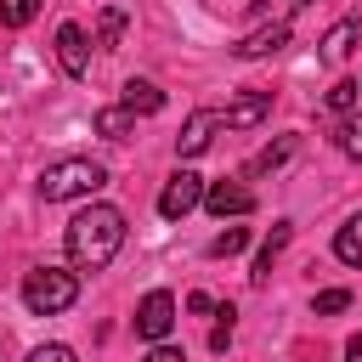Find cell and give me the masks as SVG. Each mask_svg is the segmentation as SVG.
I'll return each instance as SVG.
<instances>
[{"mask_svg": "<svg viewBox=\"0 0 362 362\" xmlns=\"http://www.w3.org/2000/svg\"><path fill=\"white\" fill-rule=\"evenodd\" d=\"M62 243H68L74 272H102L119 255V243H124V215L113 204H90V209H79L68 221V238Z\"/></svg>", "mask_w": 362, "mask_h": 362, "instance_id": "cell-1", "label": "cell"}, {"mask_svg": "<svg viewBox=\"0 0 362 362\" xmlns=\"http://www.w3.org/2000/svg\"><path fill=\"white\" fill-rule=\"evenodd\" d=\"M107 181V170L96 158H57L40 170V198L45 204H68V198H90Z\"/></svg>", "mask_w": 362, "mask_h": 362, "instance_id": "cell-2", "label": "cell"}, {"mask_svg": "<svg viewBox=\"0 0 362 362\" xmlns=\"http://www.w3.org/2000/svg\"><path fill=\"white\" fill-rule=\"evenodd\" d=\"M79 300V277L74 272H62V266H34V272H23V305L34 311V317H57V311H68Z\"/></svg>", "mask_w": 362, "mask_h": 362, "instance_id": "cell-3", "label": "cell"}, {"mask_svg": "<svg viewBox=\"0 0 362 362\" xmlns=\"http://www.w3.org/2000/svg\"><path fill=\"white\" fill-rule=\"evenodd\" d=\"M204 204V175H192V170H175L170 181H164V192H158V215L164 221H181V215H192Z\"/></svg>", "mask_w": 362, "mask_h": 362, "instance_id": "cell-4", "label": "cell"}, {"mask_svg": "<svg viewBox=\"0 0 362 362\" xmlns=\"http://www.w3.org/2000/svg\"><path fill=\"white\" fill-rule=\"evenodd\" d=\"M170 328H175V294H170V288H153V294L136 305V334L158 345V339H170Z\"/></svg>", "mask_w": 362, "mask_h": 362, "instance_id": "cell-5", "label": "cell"}, {"mask_svg": "<svg viewBox=\"0 0 362 362\" xmlns=\"http://www.w3.org/2000/svg\"><path fill=\"white\" fill-rule=\"evenodd\" d=\"M57 62H62L68 79H85V74H90V34H85L79 23H62V28H57Z\"/></svg>", "mask_w": 362, "mask_h": 362, "instance_id": "cell-6", "label": "cell"}, {"mask_svg": "<svg viewBox=\"0 0 362 362\" xmlns=\"http://www.w3.org/2000/svg\"><path fill=\"white\" fill-rule=\"evenodd\" d=\"M288 17H277V23H266V28H255V34H243L238 45H232V57H243V62H255V57H272V51H283L288 45Z\"/></svg>", "mask_w": 362, "mask_h": 362, "instance_id": "cell-7", "label": "cell"}, {"mask_svg": "<svg viewBox=\"0 0 362 362\" xmlns=\"http://www.w3.org/2000/svg\"><path fill=\"white\" fill-rule=\"evenodd\" d=\"M215 130H221V119H215V107H198V113H187V124H181V136H175V153L181 158H198L209 141H215Z\"/></svg>", "mask_w": 362, "mask_h": 362, "instance_id": "cell-8", "label": "cell"}, {"mask_svg": "<svg viewBox=\"0 0 362 362\" xmlns=\"http://www.w3.org/2000/svg\"><path fill=\"white\" fill-rule=\"evenodd\" d=\"M272 113V96L266 90H255V96H238V102H226V107H215V119H221V130H249V124H260Z\"/></svg>", "mask_w": 362, "mask_h": 362, "instance_id": "cell-9", "label": "cell"}, {"mask_svg": "<svg viewBox=\"0 0 362 362\" xmlns=\"http://www.w3.org/2000/svg\"><path fill=\"white\" fill-rule=\"evenodd\" d=\"M204 209L221 215V221H226V215H249V209H255V192L238 187V181H215V187H204Z\"/></svg>", "mask_w": 362, "mask_h": 362, "instance_id": "cell-10", "label": "cell"}, {"mask_svg": "<svg viewBox=\"0 0 362 362\" xmlns=\"http://www.w3.org/2000/svg\"><path fill=\"white\" fill-rule=\"evenodd\" d=\"M288 238H294V221H277V226L266 232V243L255 249V266H249V283H255V288H266V283H272V260L283 255V243H288Z\"/></svg>", "mask_w": 362, "mask_h": 362, "instance_id": "cell-11", "label": "cell"}, {"mask_svg": "<svg viewBox=\"0 0 362 362\" xmlns=\"http://www.w3.org/2000/svg\"><path fill=\"white\" fill-rule=\"evenodd\" d=\"M124 11L119 6H102L96 11V34H90V51H119V40H124Z\"/></svg>", "mask_w": 362, "mask_h": 362, "instance_id": "cell-12", "label": "cell"}, {"mask_svg": "<svg viewBox=\"0 0 362 362\" xmlns=\"http://www.w3.org/2000/svg\"><path fill=\"white\" fill-rule=\"evenodd\" d=\"M356 34H362V23H356V17H339V23L322 34V62H345L351 45H356Z\"/></svg>", "mask_w": 362, "mask_h": 362, "instance_id": "cell-13", "label": "cell"}, {"mask_svg": "<svg viewBox=\"0 0 362 362\" xmlns=\"http://www.w3.org/2000/svg\"><path fill=\"white\" fill-rule=\"evenodd\" d=\"M130 113H158L164 107V90L153 85V79H124V96H119Z\"/></svg>", "mask_w": 362, "mask_h": 362, "instance_id": "cell-14", "label": "cell"}, {"mask_svg": "<svg viewBox=\"0 0 362 362\" xmlns=\"http://www.w3.org/2000/svg\"><path fill=\"white\" fill-rule=\"evenodd\" d=\"M96 136H107V141H130L136 136V113L119 102V107H102L96 113Z\"/></svg>", "mask_w": 362, "mask_h": 362, "instance_id": "cell-15", "label": "cell"}, {"mask_svg": "<svg viewBox=\"0 0 362 362\" xmlns=\"http://www.w3.org/2000/svg\"><path fill=\"white\" fill-rule=\"evenodd\" d=\"M334 255H339L345 266H362V209H356V215L334 232Z\"/></svg>", "mask_w": 362, "mask_h": 362, "instance_id": "cell-16", "label": "cell"}, {"mask_svg": "<svg viewBox=\"0 0 362 362\" xmlns=\"http://www.w3.org/2000/svg\"><path fill=\"white\" fill-rule=\"evenodd\" d=\"M334 147H339L345 158H356V164H362V107H356V113H345V119L334 124Z\"/></svg>", "mask_w": 362, "mask_h": 362, "instance_id": "cell-17", "label": "cell"}, {"mask_svg": "<svg viewBox=\"0 0 362 362\" xmlns=\"http://www.w3.org/2000/svg\"><path fill=\"white\" fill-rule=\"evenodd\" d=\"M288 153H294V136H277L272 147H260V153L249 158V175H266V170H277V164H283Z\"/></svg>", "mask_w": 362, "mask_h": 362, "instance_id": "cell-18", "label": "cell"}, {"mask_svg": "<svg viewBox=\"0 0 362 362\" xmlns=\"http://www.w3.org/2000/svg\"><path fill=\"white\" fill-rule=\"evenodd\" d=\"M322 102H328V107L345 119V113H356V107H362V85H356V79H339V85H334Z\"/></svg>", "mask_w": 362, "mask_h": 362, "instance_id": "cell-19", "label": "cell"}, {"mask_svg": "<svg viewBox=\"0 0 362 362\" xmlns=\"http://www.w3.org/2000/svg\"><path fill=\"white\" fill-rule=\"evenodd\" d=\"M243 249H249V232H243V226H226V232H215V238H209V255H215V260L243 255Z\"/></svg>", "mask_w": 362, "mask_h": 362, "instance_id": "cell-20", "label": "cell"}, {"mask_svg": "<svg viewBox=\"0 0 362 362\" xmlns=\"http://www.w3.org/2000/svg\"><path fill=\"white\" fill-rule=\"evenodd\" d=\"M40 17V0H0V23L6 28H23V23H34Z\"/></svg>", "mask_w": 362, "mask_h": 362, "instance_id": "cell-21", "label": "cell"}, {"mask_svg": "<svg viewBox=\"0 0 362 362\" xmlns=\"http://www.w3.org/2000/svg\"><path fill=\"white\" fill-rule=\"evenodd\" d=\"M215 317H221V322L209 328V351H226V345H232V328H238V322H232V305H215Z\"/></svg>", "mask_w": 362, "mask_h": 362, "instance_id": "cell-22", "label": "cell"}, {"mask_svg": "<svg viewBox=\"0 0 362 362\" xmlns=\"http://www.w3.org/2000/svg\"><path fill=\"white\" fill-rule=\"evenodd\" d=\"M345 305H351L345 288H322V294H317V317H334V311H345Z\"/></svg>", "mask_w": 362, "mask_h": 362, "instance_id": "cell-23", "label": "cell"}, {"mask_svg": "<svg viewBox=\"0 0 362 362\" xmlns=\"http://www.w3.org/2000/svg\"><path fill=\"white\" fill-rule=\"evenodd\" d=\"M28 362H79V356H74V345H34Z\"/></svg>", "mask_w": 362, "mask_h": 362, "instance_id": "cell-24", "label": "cell"}, {"mask_svg": "<svg viewBox=\"0 0 362 362\" xmlns=\"http://www.w3.org/2000/svg\"><path fill=\"white\" fill-rule=\"evenodd\" d=\"M141 362H187V356H181V351H175V345H164V339H158V345H153V351H147V356H141Z\"/></svg>", "mask_w": 362, "mask_h": 362, "instance_id": "cell-25", "label": "cell"}, {"mask_svg": "<svg viewBox=\"0 0 362 362\" xmlns=\"http://www.w3.org/2000/svg\"><path fill=\"white\" fill-rule=\"evenodd\" d=\"M345 362H362V334H351V339H345Z\"/></svg>", "mask_w": 362, "mask_h": 362, "instance_id": "cell-26", "label": "cell"}, {"mask_svg": "<svg viewBox=\"0 0 362 362\" xmlns=\"http://www.w3.org/2000/svg\"><path fill=\"white\" fill-rule=\"evenodd\" d=\"M288 6H294V11H300V6H311V0H288Z\"/></svg>", "mask_w": 362, "mask_h": 362, "instance_id": "cell-27", "label": "cell"}, {"mask_svg": "<svg viewBox=\"0 0 362 362\" xmlns=\"http://www.w3.org/2000/svg\"><path fill=\"white\" fill-rule=\"evenodd\" d=\"M0 362H6V351H0Z\"/></svg>", "mask_w": 362, "mask_h": 362, "instance_id": "cell-28", "label": "cell"}, {"mask_svg": "<svg viewBox=\"0 0 362 362\" xmlns=\"http://www.w3.org/2000/svg\"><path fill=\"white\" fill-rule=\"evenodd\" d=\"M356 85H362V79H356Z\"/></svg>", "mask_w": 362, "mask_h": 362, "instance_id": "cell-29", "label": "cell"}]
</instances>
